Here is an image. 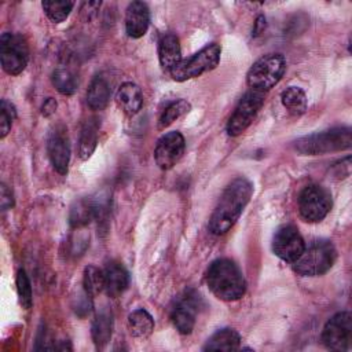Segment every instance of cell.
<instances>
[{
  "label": "cell",
  "instance_id": "6da1fadb",
  "mask_svg": "<svg viewBox=\"0 0 352 352\" xmlns=\"http://www.w3.org/2000/svg\"><path fill=\"white\" fill-rule=\"evenodd\" d=\"M253 192L252 183L245 177L232 180L223 191L210 219L209 231L214 235L226 234L239 219Z\"/></svg>",
  "mask_w": 352,
  "mask_h": 352
},
{
  "label": "cell",
  "instance_id": "7a4b0ae2",
  "mask_svg": "<svg viewBox=\"0 0 352 352\" xmlns=\"http://www.w3.org/2000/svg\"><path fill=\"white\" fill-rule=\"evenodd\" d=\"M210 292L223 301L239 300L246 292V282L239 267L230 258L214 260L206 272Z\"/></svg>",
  "mask_w": 352,
  "mask_h": 352
},
{
  "label": "cell",
  "instance_id": "3957f363",
  "mask_svg": "<svg viewBox=\"0 0 352 352\" xmlns=\"http://www.w3.org/2000/svg\"><path fill=\"white\" fill-rule=\"evenodd\" d=\"M352 144V131L348 126L316 132L294 142V148L302 155H316L348 150Z\"/></svg>",
  "mask_w": 352,
  "mask_h": 352
},
{
  "label": "cell",
  "instance_id": "277c9868",
  "mask_svg": "<svg viewBox=\"0 0 352 352\" xmlns=\"http://www.w3.org/2000/svg\"><path fill=\"white\" fill-rule=\"evenodd\" d=\"M337 258L334 245L327 239L312 241L293 261V270L302 276H318L327 272Z\"/></svg>",
  "mask_w": 352,
  "mask_h": 352
},
{
  "label": "cell",
  "instance_id": "5b68a950",
  "mask_svg": "<svg viewBox=\"0 0 352 352\" xmlns=\"http://www.w3.org/2000/svg\"><path fill=\"white\" fill-rule=\"evenodd\" d=\"M286 70V60L280 54H268L257 59L246 74L250 89L265 92L275 87Z\"/></svg>",
  "mask_w": 352,
  "mask_h": 352
},
{
  "label": "cell",
  "instance_id": "8992f818",
  "mask_svg": "<svg viewBox=\"0 0 352 352\" xmlns=\"http://www.w3.org/2000/svg\"><path fill=\"white\" fill-rule=\"evenodd\" d=\"M221 55V47L216 43L204 47L201 51L194 54L192 56L182 60L176 67H173L169 73L175 81H187L195 77H199L210 70H213L219 62Z\"/></svg>",
  "mask_w": 352,
  "mask_h": 352
},
{
  "label": "cell",
  "instance_id": "52a82bcc",
  "mask_svg": "<svg viewBox=\"0 0 352 352\" xmlns=\"http://www.w3.org/2000/svg\"><path fill=\"white\" fill-rule=\"evenodd\" d=\"M0 59L3 70L16 76L25 70L29 62V47L21 34L3 33L0 37Z\"/></svg>",
  "mask_w": 352,
  "mask_h": 352
},
{
  "label": "cell",
  "instance_id": "ba28073f",
  "mask_svg": "<svg viewBox=\"0 0 352 352\" xmlns=\"http://www.w3.org/2000/svg\"><path fill=\"white\" fill-rule=\"evenodd\" d=\"M331 209L330 192L319 184L307 186L298 197V210L301 217L309 223L323 220Z\"/></svg>",
  "mask_w": 352,
  "mask_h": 352
},
{
  "label": "cell",
  "instance_id": "9c48e42d",
  "mask_svg": "<svg viewBox=\"0 0 352 352\" xmlns=\"http://www.w3.org/2000/svg\"><path fill=\"white\" fill-rule=\"evenodd\" d=\"M264 98V92L256 89L248 91L241 98L226 126V131L230 136H238L246 131V128L252 124L256 114L261 109Z\"/></svg>",
  "mask_w": 352,
  "mask_h": 352
},
{
  "label": "cell",
  "instance_id": "30bf717a",
  "mask_svg": "<svg viewBox=\"0 0 352 352\" xmlns=\"http://www.w3.org/2000/svg\"><path fill=\"white\" fill-rule=\"evenodd\" d=\"M322 342L330 351H348L352 342V315L344 311L331 316L323 327Z\"/></svg>",
  "mask_w": 352,
  "mask_h": 352
},
{
  "label": "cell",
  "instance_id": "8fae6325",
  "mask_svg": "<svg viewBox=\"0 0 352 352\" xmlns=\"http://www.w3.org/2000/svg\"><path fill=\"white\" fill-rule=\"evenodd\" d=\"M305 248L304 239L294 226L279 227L272 238V250L283 261L293 263Z\"/></svg>",
  "mask_w": 352,
  "mask_h": 352
},
{
  "label": "cell",
  "instance_id": "7c38bea8",
  "mask_svg": "<svg viewBox=\"0 0 352 352\" xmlns=\"http://www.w3.org/2000/svg\"><path fill=\"white\" fill-rule=\"evenodd\" d=\"M184 148L186 142L180 132L172 131L165 133L162 138H160L154 150L155 164L164 170L170 169L182 158Z\"/></svg>",
  "mask_w": 352,
  "mask_h": 352
},
{
  "label": "cell",
  "instance_id": "4fadbf2b",
  "mask_svg": "<svg viewBox=\"0 0 352 352\" xmlns=\"http://www.w3.org/2000/svg\"><path fill=\"white\" fill-rule=\"evenodd\" d=\"M47 151L54 169L60 175H66L70 161V143L67 131L63 125L55 126V129L50 133Z\"/></svg>",
  "mask_w": 352,
  "mask_h": 352
},
{
  "label": "cell",
  "instance_id": "5bb4252c",
  "mask_svg": "<svg viewBox=\"0 0 352 352\" xmlns=\"http://www.w3.org/2000/svg\"><path fill=\"white\" fill-rule=\"evenodd\" d=\"M198 300L195 294L186 293V296L180 297L172 307L170 319L179 333L190 334L192 331L198 312Z\"/></svg>",
  "mask_w": 352,
  "mask_h": 352
},
{
  "label": "cell",
  "instance_id": "9a60e30c",
  "mask_svg": "<svg viewBox=\"0 0 352 352\" xmlns=\"http://www.w3.org/2000/svg\"><path fill=\"white\" fill-rule=\"evenodd\" d=\"M150 25V10L143 1H132L125 14V32L132 38L146 34Z\"/></svg>",
  "mask_w": 352,
  "mask_h": 352
},
{
  "label": "cell",
  "instance_id": "2e32d148",
  "mask_svg": "<svg viewBox=\"0 0 352 352\" xmlns=\"http://www.w3.org/2000/svg\"><path fill=\"white\" fill-rule=\"evenodd\" d=\"M103 279H104V292L111 298L121 296L129 285L128 271L122 264L117 261H111L104 267Z\"/></svg>",
  "mask_w": 352,
  "mask_h": 352
},
{
  "label": "cell",
  "instance_id": "e0dca14e",
  "mask_svg": "<svg viewBox=\"0 0 352 352\" xmlns=\"http://www.w3.org/2000/svg\"><path fill=\"white\" fill-rule=\"evenodd\" d=\"M116 102L124 113L133 116L142 109L143 104L142 89L135 82H124L116 94Z\"/></svg>",
  "mask_w": 352,
  "mask_h": 352
},
{
  "label": "cell",
  "instance_id": "ac0fdd59",
  "mask_svg": "<svg viewBox=\"0 0 352 352\" xmlns=\"http://www.w3.org/2000/svg\"><path fill=\"white\" fill-rule=\"evenodd\" d=\"M158 59L162 69L170 72L182 62V48L175 34H165L158 43Z\"/></svg>",
  "mask_w": 352,
  "mask_h": 352
},
{
  "label": "cell",
  "instance_id": "d6986e66",
  "mask_svg": "<svg viewBox=\"0 0 352 352\" xmlns=\"http://www.w3.org/2000/svg\"><path fill=\"white\" fill-rule=\"evenodd\" d=\"M91 334L95 345L103 348L111 338L113 334V315L107 309L98 312L92 320Z\"/></svg>",
  "mask_w": 352,
  "mask_h": 352
},
{
  "label": "cell",
  "instance_id": "ffe728a7",
  "mask_svg": "<svg viewBox=\"0 0 352 352\" xmlns=\"http://www.w3.org/2000/svg\"><path fill=\"white\" fill-rule=\"evenodd\" d=\"M110 99V84L109 81L98 76L95 77L87 91V103L92 110H103Z\"/></svg>",
  "mask_w": 352,
  "mask_h": 352
},
{
  "label": "cell",
  "instance_id": "44dd1931",
  "mask_svg": "<svg viewBox=\"0 0 352 352\" xmlns=\"http://www.w3.org/2000/svg\"><path fill=\"white\" fill-rule=\"evenodd\" d=\"M95 219V205L92 198H80L73 202L69 212V223L73 228H82Z\"/></svg>",
  "mask_w": 352,
  "mask_h": 352
},
{
  "label": "cell",
  "instance_id": "7402d4cb",
  "mask_svg": "<svg viewBox=\"0 0 352 352\" xmlns=\"http://www.w3.org/2000/svg\"><path fill=\"white\" fill-rule=\"evenodd\" d=\"M239 345L241 336L234 329H221L206 341L204 351H236Z\"/></svg>",
  "mask_w": 352,
  "mask_h": 352
},
{
  "label": "cell",
  "instance_id": "603a6c76",
  "mask_svg": "<svg viewBox=\"0 0 352 352\" xmlns=\"http://www.w3.org/2000/svg\"><path fill=\"white\" fill-rule=\"evenodd\" d=\"M98 132H99V122L96 118H89L84 122L80 133V146H78V155L81 160H88L98 144Z\"/></svg>",
  "mask_w": 352,
  "mask_h": 352
},
{
  "label": "cell",
  "instance_id": "cb8c5ba5",
  "mask_svg": "<svg viewBox=\"0 0 352 352\" xmlns=\"http://www.w3.org/2000/svg\"><path fill=\"white\" fill-rule=\"evenodd\" d=\"M128 327L133 337L147 338L154 330V319L146 309L139 308L129 314Z\"/></svg>",
  "mask_w": 352,
  "mask_h": 352
},
{
  "label": "cell",
  "instance_id": "d4e9b609",
  "mask_svg": "<svg viewBox=\"0 0 352 352\" xmlns=\"http://www.w3.org/2000/svg\"><path fill=\"white\" fill-rule=\"evenodd\" d=\"M52 85L62 95H73L78 87V78L67 66H58L51 76Z\"/></svg>",
  "mask_w": 352,
  "mask_h": 352
},
{
  "label": "cell",
  "instance_id": "484cf974",
  "mask_svg": "<svg viewBox=\"0 0 352 352\" xmlns=\"http://www.w3.org/2000/svg\"><path fill=\"white\" fill-rule=\"evenodd\" d=\"M280 100L283 107L293 116H301L307 110V96L300 87L286 88L280 95Z\"/></svg>",
  "mask_w": 352,
  "mask_h": 352
},
{
  "label": "cell",
  "instance_id": "4316f807",
  "mask_svg": "<svg viewBox=\"0 0 352 352\" xmlns=\"http://www.w3.org/2000/svg\"><path fill=\"white\" fill-rule=\"evenodd\" d=\"M190 109H191V104L186 99H177V100L169 103L158 120V129H165L173 121H176L177 118H180L182 116L188 113Z\"/></svg>",
  "mask_w": 352,
  "mask_h": 352
},
{
  "label": "cell",
  "instance_id": "83f0119b",
  "mask_svg": "<svg viewBox=\"0 0 352 352\" xmlns=\"http://www.w3.org/2000/svg\"><path fill=\"white\" fill-rule=\"evenodd\" d=\"M82 285H84V292L91 298L98 296L102 290H104L103 271H100L95 265L85 267L84 268V276H82Z\"/></svg>",
  "mask_w": 352,
  "mask_h": 352
},
{
  "label": "cell",
  "instance_id": "f1b7e54d",
  "mask_svg": "<svg viewBox=\"0 0 352 352\" xmlns=\"http://www.w3.org/2000/svg\"><path fill=\"white\" fill-rule=\"evenodd\" d=\"M41 6H43V10H44L45 15L48 16V19L52 21L54 23H59L69 16L74 3L69 1V0H59V1L45 0L41 3Z\"/></svg>",
  "mask_w": 352,
  "mask_h": 352
},
{
  "label": "cell",
  "instance_id": "f546056e",
  "mask_svg": "<svg viewBox=\"0 0 352 352\" xmlns=\"http://www.w3.org/2000/svg\"><path fill=\"white\" fill-rule=\"evenodd\" d=\"M15 118H16L15 106L10 100L3 99L0 103V138L1 139L7 136Z\"/></svg>",
  "mask_w": 352,
  "mask_h": 352
},
{
  "label": "cell",
  "instance_id": "4dcf8cb0",
  "mask_svg": "<svg viewBox=\"0 0 352 352\" xmlns=\"http://www.w3.org/2000/svg\"><path fill=\"white\" fill-rule=\"evenodd\" d=\"M16 290L19 296V302L25 309H29L33 304V297H32V286L30 280L23 270H19L16 274Z\"/></svg>",
  "mask_w": 352,
  "mask_h": 352
},
{
  "label": "cell",
  "instance_id": "1f68e13d",
  "mask_svg": "<svg viewBox=\"0 0 352 352\" xmlns=\"http://www.w3.org/2000/svg\"><path fill=\"white\" fill-rule=\"evenodd\" d=\"M14 206V195L11 192V190L1 183L0 186V208L1 210H7L11 209Z\"/></svg>",
  "mask_w": 352,
  "mask_h": 352
},
{
  "label": "cell",
  "instance_id": "d6a6232c",
  "mask_svg": "<svg viewBox=\"0 0 352 352\" xmlns=\"http://www.w3.org/2000/svg\"><path fill=\"white\" fill-rule=\"evenodd\" d=\"M56 106H58V103H56V100H55L54 98L45 99V102H44L43 106H41V114L45 116V117H50L51 114L55 113Z\"/></svg>",
  "mask_w": 352,
  "mask_h": 352
},
{
  "label": "cell",
  "instance_id": "836d02e7",
  "mask_svg": "<svg viewBox=\"0 0 352 352\" xmlns=\"http://www.w3.org/2000/svg\"><path fill=\"white\" fill-rule=\"evenodd\" d=\"M264 26H265V18H264L263 15H260V16L257 18V21H256V26H254V36L260 34V32L264 29Z\"/></svg>",
  "mask_w": 352,
  "mask_h": 352
}]
</instances>
